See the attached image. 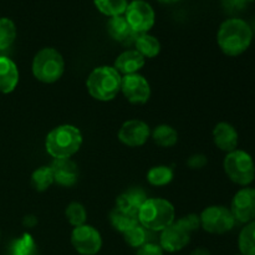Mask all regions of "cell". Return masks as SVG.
Masks as SVG:
<instances>
[{"mask_svg":"<svg viewBox=\"0 0 255 255\" xmlns=\"http://www.w3.org/2000/svg\"><path fill=\"white\" fill-rule=\"evenodd\" d=\"M217 41L222 51L228 56L244 54L253 41V30L243 19L232 17L222 22L217 34Z\"/></svg>","mask_w":255,"mask_h":255,"instance_id":"1","label":"cell"},{"mask_svg":"<svg viewBox=\"0 0 255 255\" xmlns=\"http://www.w3.org/2000/svg\"><path fill=\"white\" fill-rule=\"evenodd\" d=\"M82 144V134L77 127L72 125H61L47 133L46 152L54 159L70 158L80 149Z\"/></svg>","mask_w":255,"mask_h":255,"instance_id":"2","label":"cell"},{"mask_svg":"<svg viewBox=\"0 0 255 255\" xmlns=\"http://www.w3.org/2000/svg\"><path fill=\"white\" fill-rule=\"evenodd\" d=\"M122 77L115 67L100 66L92 70L86 81L87 90L99 101H111L121 90Z\"/></svg>","mask_w":255,"mask_h":255,"instance_id":"3","label":"cell"},{"mask_svg":"<svg viewBox=\"0 0 255 255\" xmlns=\"http://www.w3.org/2000/svg\"><path fill=\"white\" fill-rule=\"evenodd\" d=\"M139 224L151 232H162L174 222V207L162 198L144 202L137 214Z\"/></svg>","mask_w":255,"mask_h":255,"instance_id":"4","label":"cell"},{"mask_svg":"<svg viewBox=\"0 0 255 255\" xmlns=\"http://www.w3.org/2000/svg\"><path fill=\"white\" fill-rule=\"evenodd\" d=\"M64 70V57L57 50L45 47L35 55L32 61V74L39 81L44 84H54L62 76Z\"/></svg>","mask_w":255,"mask_h":255,"instance_id":"5","label":"cell"},{"mask_svg":"<svg viewBox=\"0 0 255 255\" xmlns=\"http://www.w3.org/2000/svg\"><path fill=\"white\" fill-rule=\"evenodd\" d=\"M224 171L232 182L242 187H248L255 178L254 159L248 152L237 148L227 153L223 162Z\"/></svg>","mask_w":255,"mask_h":255,"instance_id":"6","label":"cell"},{"mask_svg":"<svg viewBox=\"0 0 255 255\" xmlns=\"http://www.w3.org/2000/svg\"><path fill=\"white\" fill-rule=\"evenodd\" d=\"M201 227L211 234H224L236 226L231 209L223 206H211L201 214Z\"/></svg>","mask_w":255,"mask_h":255,"instance_id":"7","label":"cell"},{"mask_svg":"<svg viewBox=\"0 0 255 255\" xmlns=\"http://www.w3.org/2000/svg\"><path fill=\"white\" fill-rule=\"evenodd\" d=\"M125 17L137 34H143L151 30L156 20L153 7L144 0H133L128 2Z\"/></svg>","mask_w":255,"mask_h":255,"instance_id":"8","label":"cell"},{"mask_svg":"<svg viewBox=\"0 0 255 255\" xmlns=\"http://www.w3.org/2000/svg\"><path fill=\"white\" fill-rule=\"evenodd\" d=\"M71 243L80 254L95 255L101 249L102 239L94 227L84 224L74 228L71 233Z\"/></svg>","mask_w":255,"mask_h":255,"instance_id":"9","label":"cell"},{"mask_svg":"<svg viewBox=\"0 0 255 255\" xmlns=\"http://www.w3.org/2000/svg\"><path fill=\"white\" fill-rule=\"evenodd\" d=\"M231 212L236 222L248 224L255 221V188L244 187L233 197Z\"/></svg>","mask_w":255,"mask_h":255,"instance_id":"10","label":"cell"},{"mask_svg":"<svg viewBox=\"0 0 255 255\" xmlns=\"http://www.w3.org/2000/svg\"><path fill=\"white\" fill-rule=\"evenodd\" d=\"M121 91L131 104H146L151 97L148 81L138 74L125 75V77H122Z\"/></svg>","mask_w":255,"mask_h":255,"instance_id":"11","label":"cell"},{"mask_svg":"<svg viewBox=\"0 0 255 255\" xmlns=\"http://www.w3.org/2000/svg\"><path fill=\"white\" fill-rule=\"evenodd\" d=\"M149 127L141 120H129L121 126L119 138L128 147H139L146 143L149 137Z\"/></svg>","mask_w":255,"mask_h":255,"instance_id":"12","label":"cell"},{"mask_svg":"<svg viewBox=\"0 0 255 255\" xmlns=\"http://www.w3.org/2000/svg\"><path fill=\"white\" fill-rule=\"evenodd\" d=\"M191 239V233L182 228L177 222H173L169 227L163 229L159 237V247L163 251L174 253L182 251Z\"/></svg>","mask_w":255,"mask_h":255,"instance_id":"13","label":"cell"},{"mask_svg":"<svg viewBox=\"0 0 255 255\" xmlns=\"http://www.w3.org/2000/svg\"><path fill=\"white\" fill-rule=\"evenodd\" d=\"M107 31L112 39L116 40L120 44L125 45V46L134 45V41L138 36V34L133 31V29L129 26L125 15L110 17L109 22H107Z\"/></svg>","mask_w":255,"mask_h":255,"instance_id":"14","label":"cell"},{"mask_svg":"<svg viewBox=\"0 0 255 255\" xmlns=\"http://www.w3.org/2000/svg\"><path fill=\"white\" fill-rule=\"evenodd\" d=\"M213 141L221 151L229 153L236 151L238 147L239 134L233 125L228 122H219L213 129Z\"/></svg>","mask_w":255,"mask_h":255,"instance_id":"15","label":"cell"},{"mask_svg":"<svg viewBox=\"0 0 255 255\" xmlns=\"http://www.w3.org/2000/svg\"><path fill=\"white\" fill-rule=\"evenodd\" d=\"M50 167L54 174V183L62 187H71L76 183L79 171H77L76 164L70 158L54 159Z\"/></svg>","mask_w":255,"mask_h":255,"instance_id":"16","label":"cell"},{"mask_svg":"<svg viewBox=\"0 0 255 255\" xmlns=\"http://www.w3.org/2000/svg\"><path fill=\"white\" fill-rule=\"evenodd\" d=\"M19 82V70L12 60L0 56V92L10 94Z\"/></svg>","mask_w":255,"mask_h":255,"instance_id":"17","label":"cell"},{"mask_svg":"<svg viewBox=\"0 0 255 255\" xmlns=\"http://www.w3.org/2000/svg\"><path fill=\"white\" fill-rule=\"evenodd\" d=\"M144 66V57L136 50H127L124 51L115 61V69L119 74L132 75Z\"/></svg>","mask_w":255,"mask_h":255,"instance_id":"18","label":"cell"},{"mask_svg":"<svg viewBox=\"0 0 255 255\" xmlns=\"http://www.w3.org/2000/svg\"><path fill=\"white\" fill-rule=\"evenodd\" d=\"M146 201L147 196L143 189L129 188L117 198V208L137 216Z\"/></svg>","mask_w":255,"mask_h":255,"instance_id":"19","label":"cell"},{"mask_svg":"<svg viewBox=\"0 0 255 255\" xmlns=\"http://www.w3.org/2000/svg\"><path fill=\"white\" fill-rule=\"evenodd\" d=\"M110 221H111L112 227L116 231L121 232V233H126L127 231H129V229L133 228L134 226H137L139 223L136 214L125 212L122 209L117 208V207L111 212Z\"/></svg>","mask_w":255,"mask_h":255,"instance_id":"20","label":"cell"},{"mask_svg":"<svg viewBox=\"0 0 255 255\" xmlns=\"http://www.w3.org/2000/svg\"><path fill=\"white\" fill-rule=\"evenodd\" d=\"M134 46L136 51H138L143 57H154L161 51V44L158 40L147 32L138 34L134 41Z\"/></svg>","mask_w":255,"mask_h":255,"instance_id":"21","label":"cell"},{"mask_svg":"<svg viewBox=\"0 0 255 255\" xmlns=\"http://www.w3.org/2000/svg\"><path fill=\"white\" fill-rule=\"evenodd\" d=\"M238 247L242 255H255V221L246 224L241 231Z\"/></svg>","mask_w":255,"mask_h":255,"instance_id":"22","label":"cell"},{"mask_svg":"<svg viewBox=\"0 0 255 255\" xmlns=\"http://www.w3.org/2000/svg\"><path fill=\"white\" fill-rule=\"evenodd\" d=\"M152 138L158 146L172 147L178 141V133L168 125H159L152 132Z\"/></svg>","mask_w":255,"mask_h":255,"instance_id":"23","label":"cell"},{"mask_svg":"<svg viewBox=\"0 0 255 255\" xmlns=\"http://www.w3.org/2000/svg\"><path fill=\"white\" fill-rule=\"evenodd\" d=\"M16 39V26L7 17H0V51L6 50Z\"/></svg>","mask_w":255,"mask_h":255,"instance_id":"24","label":"cell"},{"mask_svg":"<svg viewBox=\"0 0 255 255\" xmlns=\"http://www.w3.org/2000/svg\"><path fill=\"white\" fill-rule=\"evenodd\" d=\"M94 2L102 14L110 17L124 15L128 5L127 0H94Z\"/></svg>","mask_w":255,"mask_h":255,"instance_id":"25","label":"cell"},{"mask_svg":"<svg viewBox=\"0 0 255 255\" xmlns=\"http://www.w3.org/2000/svg\"><path fill=\"white\" fill-rule=\"evenodd\" d=\"M54 183V174H52L51 167H40L32 172L31 184L37 192H44L51 187Z\"/></svg>","mask_w":255,"mask_h":255,"instance_id":"26","label":"cell"},{"mask_svg":"<svg viewBox=\"0 0 255 255\" xmlns=\"http://www.w3.org/2000/svg\"><path fill=\"white\" fill-rule=\"evenodd\" d=\"M10 255H37V247L34 238L25 233L12 243Z\"/></svg>","mask_w":255,"mask_h":255,"instance_id":"27","label":"cell"},{"mask_svg":"<svg viewBox=\"0 0 255 255\" xmlns=\"http://www.w3.org/2000/svg\"><path fill=\"white\" fill-rule=\"evenodd\" d=\"M172 179H173V171L167 166L153 167L147 173V181L149 182V184L156 187L166 186L171 183Z\"/></svg>","mask_w":255,"mask_h":255,"instance_id":"28","label":"cell"},{"mask_svg":"<svg viewBox=\"0 0 255 255\" xmlns=\"http://www.w3.org/2000/svg\"><path fill=\"white\" fill-rule=\"evenodd\" d=\"M148 229H146L144 227H142L141 224H137L133 228H131L129 231H127L126 233H124L125 241L132 248H141L144 244L149 243L148 237H149Z\"/></svg>","mask_w":255,"mask_h":255,"instance_id":"29","label":"cell"},{"mask_svg":"<svg viewBox=\"0 0 255 255\" xmlns=\"http://www.w3.org/2000/svg\"><path fill=\"white\" fill-rule=\"evenodd\" d=\"M65 214H66V218L69 221V223L74 227L84 226L87 218L86 209L79 202H72V203H70L67 206Z\"/></svg>","mask_w":255,"mask_h":255,"instance_id":"30","label":"cell"},{"mask_svg":"<svg viewBox=\"0 0 255 255\" xmlns=\"http://www.w3.org/2000/svg\"><path fill=\"white\" fill-rule=\"evenodd\" d=\"M179 226L183 229H186L188 233L197 231V229L201 227V218H199L197 214H188V216H184L182 218H179L178 221H176Z\"/></svg>","mask_w":255,"mask_h":255,"instance_id":"31","label":"cell"},{"mask_svg":"<svg viewBox=\"0 0 255 255\" xmlns=\"http://www.w3.org/2000/svg\"><path fill=\"white\" fill-rule=\"evenodd\" d=\"M136 255H163V249L154 243H147L138 248Z\"/></svg>","mask_w":255,"mask_h":255,"instance_id":"32","label":"cell"},{"mask_svg":"<svg viewBox=\"0 0 255 255\" xmlns=\"http://www.w3.org/2000/svg\"><path fill=\"white\" fill-rule=\"evenodd\" d=\"M207 162H208V159H207V157L204 154L197 153L189 157L188 161H187V164L192 169H201L206 166Z\"/></svg>","mask_w":255,"mask_h":255,"instance_id":"33","label":"cell"},{"mask_svg":"<svg viewBox=\"0 0 255 255\" xmlns=\"http://www.w3.org/2000/svg\"><path fill=\"white\" fill-rule=\"evenodd\" d=\"M223 4L226 9L231 10V11H236V10H241L246 6L242 0H223Z\"/></svg>","mask_w":255,"mask_h":255,"instance_id":"34","label":"cell"},{"mask_svg":"<svg viewBox=\"0 0 255 255\" xmlns=\"http://www.w3.org/2000/svg\"><path fill=\"white\" fill-rule=\"evenodd\" d=\"M37 224V219L36 217L34 216H26L24 218V226L25 227H29V228H32Z\"/></svg>","mask_w":255,"mask_h":255,"instance_id":"35","label":"cell"},{"mask_svg":"<svg viewBox=\"0 0 255 255\" xmlns=\"http://www.w3.org/2000/svg\"><path fill=\"white\" fill-rule=\"evenodd\" d=\"M189 255H211V253H209L208 249L206 248H197Z\"/></svg>","mask_w":255,"mask_h":255,"instance_id":"36","label":"cell"},{"mask_svg":"<svg viewBox=\"0 0 255 255\" xmlns=\"http://www.w3.org/2000/svg\"><path fill=\"white\" fill-rule=\"evenodd\" d=\"M158 1H162V2H167V4H172V2L179 1V0H158Z\"/></svg>","mask_w":255,"mask_h":255,"instance_id":"37","label":"cell"},{"mask_svg":"<svg viewBox=\"0 0 255 255\" xmlns=\"http://www.w3.org/2000/svg\"><path fill=\"white\" fill-rule=\"evenodd\" d=\"M242 1H243L244 4H248V2H253L255 0H242Z\"/></svg>","mask_w":255,"mask_h":255,"instance_id":"38","label":"cell"},{"mask_svg":"<svg viewBox=\"0 0 255 255\" xmlns=\"http://www.w3.org/2000/svg\"><path fill=\"white\" fill-rule=\"evenodd\" d=\"M238 255H242V254H238Z\"/></svg>","mask_w":255,"mask_h":255,"instance_id":"39","label":"cell"}]
</instances>
